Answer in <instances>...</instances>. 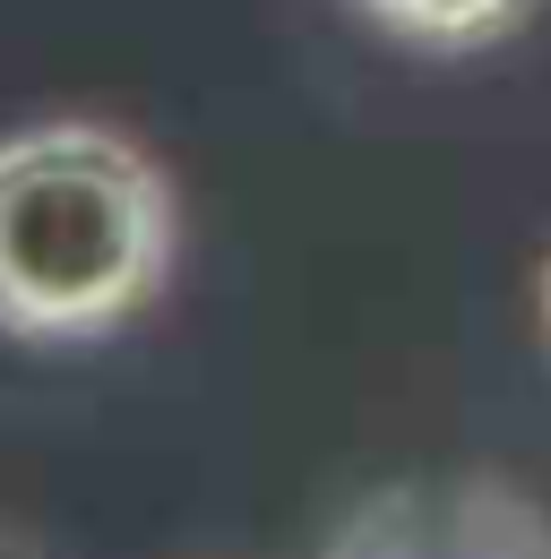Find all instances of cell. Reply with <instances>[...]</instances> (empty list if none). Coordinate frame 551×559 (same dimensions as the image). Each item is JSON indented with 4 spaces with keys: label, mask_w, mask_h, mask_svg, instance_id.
Listing matches in <instances>:
<instances>
[{
    "label": "cell",
    "mask_w": 551,
    "mask_h": 559,
    "mask_svg": "<svg viewBox=\"0 0 551 559\" xmlns=\"http://www.w3.org/2000/svg\"><path fill=\"white\" fill-rule=\"evenodd\" d=\"M181 207L164 164L113 121H26L0 139V336L86 345L164 293Z\"/></svg>",
    "instance_id": "obj_1"
},
{
    "label": "cell",
    "mask_w": 551,
    "mask_h": 559,
    "mask_svg": "<svg viewBox=\"0 0 551 559\" xmlns=\"http://www.w3.org/2000/svg\"><path fill=\"white\" fill-rule=\"evenodd\" d=\"M328 559H551V525L526 490L457 474L371 499Z\"/></svg>",
    "instance_id": "obj_2"
},
{
    "label": "cell",
    "mask_w": 551,
    "mask_h": 559,
    "mask_svg": "<svg viewBox=\"0 0 551 559\" xmlns=\"http://www.w3.org/2000/svg\"><path fill=\"white\" fill-rule=\"evenodd\" d=\"M353 9L413 52H482V44L517 35L543 0H353Z\"/></svg>",
    "instance_id": "obj_3"
},
{
    "label": "cell",
    "mask_w": 551,
    "mask_h": 559,
    "mask_svg": "<svg viewBox=\"0 0 551 559\" xmlns=\"http://www.w3.org/2000/svg\"><path fill=\"white\" fill-rule=\"evenodd\" d=\"M535 328H543V345H551V259H543V276H535Z\"/></svg>",
    "instance_id": "obj_4"
},
{
    "label": "cell",
    "mask_w": 551,
    "mask_h": 559,
    "mask_svg": "<svg viewBox=\"0 0 551 559\" xmlns=\"http://www.w3.org/2000/svg\"><path fill=\"white\" fill-rule=\"evenodd\" d=\"M0 559H44L35 543H17V534H0Z\"/></svg>",
    "instance_id": "obj_5"
}]
</instances>
